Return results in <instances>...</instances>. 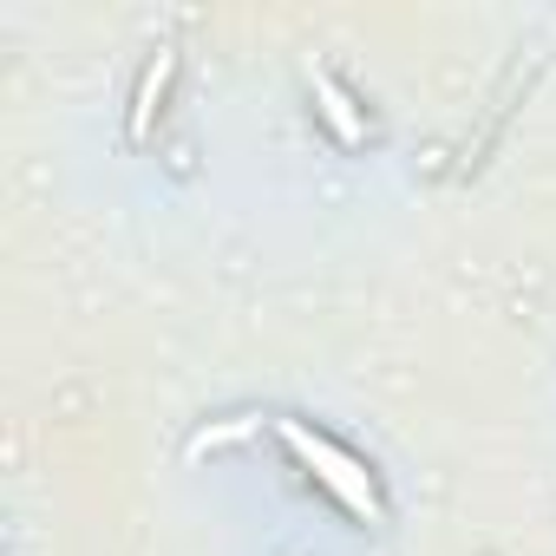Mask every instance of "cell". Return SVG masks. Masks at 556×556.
Here are the masks:
<instances>
[{"mask_svg": "<svg viewBox=\"0 0 556 556\" xmlns=\"http://www.w3.org/2000/svg\"><path fill=\"white\" fill-rule=\"evenodd\" d=\"M275 439L295 452V465H302L348 517L387 523V491H380V478L367 471V458H354L341 439H328V432H315V426H302V419H275Z\"/></svg>", "mask_w": 556, "mask_h": 556, "instance_id": "6da1fadb", "label": "cell"}, {"mask_svg": "<svg viewBox=\"0 0 556 556\" xmlns=\"http://www.w3.org/2000/svg\"><path fill=\"white\" fill-rule=\"evenodd\" d=\"M308 92H315V112H321V125L334 131V144H341V151H361V144H367V118H361L354 92H348L334 73H315Z\"/></svg>", "mask_w": 556, "mask_h": 556, "instance_id": "7a4b0ae2", "label": "cell"}, {"mask_svg": "<svg viewBox=\"0 0 556 556\" xmlns=\"http://www.w3.org/2000/svg\"><path fill=\"white\" fill-rule=\"evenodd\" d=\"M170 73H177V47H157L144 79H138V99H131V138H151V125L164 112V92H170Z\"/></svg>", "mask_w": 556, "mask_h": 556, "instance_id": "3957f363", "label": "cell"}, {"mask_svg": "<svg viewBox=\"0 0 556 556\" xmlns=\"http://www.w3.org/2000/svg\"><path fill=\"white\" fill-rule=\"evenodd\" d=\"M255 432V419H236V426H216V432H197L190 439V452H210V445H236V439H249Z\"/></svg>", "mask_w": 556, "mask_h": 556, "instance_id": "277c9868", "label": "cell"}]
</instances>
